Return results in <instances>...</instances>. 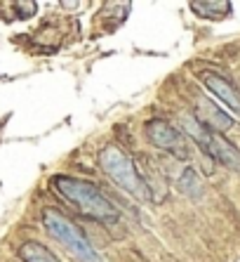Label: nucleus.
<instances>
[{
    "label": "nucleus",
    "instance_id": "6e6552de",
    "mask_svg": "<svg viewBox=\"0 0 240 262\" xmlns=\"http://www.w3.org/2000/svg\"><path fill=\"white\" fill-rule=\"evenodd\" d=\"M19 257H21V262H61L59 257H54L52 250L38 241H26L19 246Z\"/></svg>",
    "mask_w": 240,
    "mask_h": 262
},
{
    "label": "nucleus",
    "instance_id": "39448f33",
    "mask_svg": "<svg viewBox=\"0 0 240 262\" xmlns=\"http://www.w3.org/2000/svg\"><path fill=\"white\" fill-rule=\"evenodd\" d=\"M146 135H149V140L153 142L158 149L172 154V156H177V159L188 161V156H191L184 135L174 128V125H170L167 121H160V118L149 121L146 123Z\"/></svg>",
    "mask_w": 240,
    "mask_h": 262
},
{
    "label": "nucleus",
    "instance_id": "0eeeda50",
    "mask_svg": "<svg viewBox=\"0 0 240 262\" xmlns=\"http://www.w3.org/2000/svg\"><path fill=\"white\" fill-rule=\"evenodd\" d=\"M196 121L203 123L205 128L212 130V133H224V130L233 128V118L228 116L224 109H219L214 102H210V99H205V97L198 99V106H196Z\"/></svg>",
    "mask_w": 240,
    "mask_h": 262
},
{
    "label": "nucleus",
    "instance_id": "f257e3e1",
    "mask_svg": "<svg viewBox=\"0 0 240 262\" xmlns=\"http://www.w3.org/2000/svg\"><path fill=\"white\" fill-rule=\"evenodd\" d=\"M54 191H59L71 206H76L83 215L97 220V222H118V208L106 199L99 187L85 182V180H76V177L66 175H54L52 177Z\"/></svg>",
    "mask_w": 240,
    "mask_h": 262
},
{
    "label": "nucleus",
    "instance_id": "20e7f679",
    "mask_svg": "<svg viewBox=\"0 0 240 262\" xmlns=\"http://www.w3.org/2000/svg\"><path fill=\"white\" fill-rule=\"evenodd\" d=\"M184 125H186V133L191 135V140L196 142L212 161L226 165L228 170L240 172V149L233 142H228L222 133L207 130L203 123L196 121V116H188L186 121H184Z\"/></svg>",
    "mask_w": 240,
    "mask_h": 262
},
{
    "label": "nucleus",
    "instance_id": "7ed1b4c3",
    "mask_svg": "<svg viewBox=\"0 0 240 262\" xmlns=\"http://www.w3.org/2000/svg\"><path fill=\"white\" fill-rule=\"evenodd\" d=\"M42 225L78 262H104L99 250L83 234V229L78 225H73L71 220L64 217L61 213H57L54 208H45L42 210Z\"/></svg>",
    "mask_w": 240,
    "mask_h": 262
},
{
    "label": "nucleus",
    "instance_id": "423d86ee",
    "mask_svg": "<svg viewBox=\"0 0 240 262\" xmlns=\"http://www.w3.org/2000/svg\"><path fill=\"white\" fill-rule=\"evenodd\" d=\"M200 80H203V85L207 88L235 118H240V95L224 76H219V73H214V71H205V73H200Z\"/></svg>",
    "mask_w": 240,
    "mask_h": 262
},
{
    "label": "nucleus",
    "instance_id": "9d476101",
    "mask_svg": "<svg viewBox=\"0 0 240 262\" xmlns=\"http://www.w3.org/2000/svg\"><path fill=\"white\" fill-rule=\"evenodd\" d=\"M179 189H181V194H186L188 199H200V196H203V182H200L198 172L193 170V168H186V170L181 172Z\"/></svg>",
    "mask_w": 240,
    "mask_h": 262
},
{
    "label": "nucleus",
    "instance_id": "f03ea898",
    "mask_svg": "<svg viewBox=\"0 0 240 262\" xmlns=\"http://www.w3.org/2000/svg\"><path fill=\"white\" fill-rule=\"evenodd\" d=\"M99 163H102V170L113 180L115 187H120L123 191H127L130 196H134V199H139L144 203L153 201V191H151L149 182L144 180V175L139 172L134 161L127 159L118 146L113 144L104 146L99 151Z\"/></svg>",
    "mask_w": 240,
    "mask_h": 262
},
{
    "label": "nucleus",
    "instance_id": "1a4fd4ad",
    "mask_svg": "<svg viewBox=\"0 0 240 262\" xmlns=\"http://www.w3.org/2000/svg\"><path fill=\"white\" fill-rule=\"evenodd\" d=\"M191 10L196 14H200V17L222 19L231 12V3H224V0H219V3H214V0H210V3H191Z\"/></svg>",
    "mask_w": 240,
    "mask_h": 262
}]
</instances>
